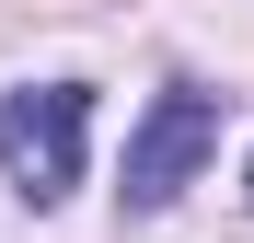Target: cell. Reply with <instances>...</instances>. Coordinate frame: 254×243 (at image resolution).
<instances>
[{
	"mask_svg": "<svg viewBox=\"0 0 254 243\" xmlns=\"http://www.w3.org/2000/svg\"><path fill=\"white\" fill-rule=\"evenodd\" d=\"M81 139H93V93L81 81H23L0 93V174L23 209H58L81 185Z\"/></svg>",
	"mask_w": 254,
	"mask_h": 243,
	"instance_id": "6da1fadb",
	"label": "cell"
},
{
	"mask_svg": "<svg viewBox=\"0 0 254 243\" xmlns=\"http://www.w3.org/2000/svg\"><path fill=\"white\" fill-rule=\"evenodd\" d=\"M208 151H220V93L174 81V93L139 116V139H127V185H116V197H127L139 220H150V209H174V197L196 185V162H208Z\"/></svg>",
	"mask_w": 254,
	"mask_h": 243,
	"instance_id": "7a4b0ae2",
	"label": "cell"
},
{
	"mask_svg": "<svg viewBox=\"0 0 254 243\" xmlns=\"http://www.w3.org/2000/svg\"><path fill=\"white\" fill-rule=\"evenodd\" d=\"M243 197H254V174H243Z\"/></svg>",
	"mask_w": 254,
	"mask_h": 243,
	"instance_id": "3957f363",
	"label": "cell"
}]
</instances>
